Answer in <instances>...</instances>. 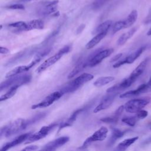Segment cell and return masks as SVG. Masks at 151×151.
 <instances>
[{"label":"cell","mask_w":151,"mask_h":151,"mask_svg":"<svg viewBox=\"0 0 151 151\" xmlns=\"http://www.w3.org/2000/svg\"><path fill=\"white\" fill-rule=\"evenodd\" d=\"M26 127V120L21 118L17 119L1 127L0 136L1 137L3 136L5 137H8L19 132H21Z\"/></svg>","instance_id":"obj_1"},{"label":"cell","mask_w":151,"mask_h":151,"mask_svg":"<svg viewBox=\"0 0 151 151\" xmlns=\"http://www.w3.org/2000/svg\"><path fill=\"white\" fill-rule=\"evenodd\" d=\"M94 76L93 74L89 73H84L76 78L74 80L71 81L64 87H63L60 90V91L63 94L65 93H72L77 90L83 84L92 80Z\"/></svg>","instance_id":"obj_2"},{"label":"cell","mask_w":151,"mask_h":151,"mask_svg":"<svg viewBox=\"0 0 151 151\" xmlns=\"http://www.w3.org/2000/svg\"><path fill=\"white\" fill-rule=\"evenodd\" d=\"M31 80V74H24L20 76L18 74L16 76H14L9 77L8 80H5L1 83L0 86V90L1 91H2L3 90H5L6 88H8L9 87L10 88L14 86H21L29 83Z\"/></svg>","instance_id":"obj_3"},{"label":"cell","mask_w":151,"mask_h":151,"mask_svg":"<svg viewBox=\"0 0 151 151\" xmlns=\"http://www.w3.org/2000/svg\"><path fill=\"white\" fill-rule=\"evenodd\" d=\"M150 102V97H145L140 99H132L124 105L126 111L130 113H136L145 108Z\"/></svg>","instance_id":"obj_4"},{"label":"cell","mask_w":151,"mask_h":151,"mask_svg":"<svg viewBox=\"0 0 151 151\" xmlns=\"http://www.w3.org/2000/svg\"><path fill=\"white\" fill-rule=\"evenodd\" d=\"M57 126V123H52L48 126H44L41 128V129L34 133H32L28 138L26 140L25 143H29L35 141L39 140L44 137H45L48 133L52 130L54 128H55Z\"/></svg>","instance_id":"obj_5"},{"label":"cell","mask_w":151,"mask_h":151,"mask_svg":"<svg viewBox=\"0 0 151 151\" xmlns=\"http://www.w3.org/2000/svg\"><path fill=\"white\" fill-rule=\"evenodd\" d=\"M108 129L107 127L102 126L99 129L96 130L92 135L89 136L84 142L81 147H86L90 145L91 143L96 141L104 140L107 135Z\"/></svg>","instance_id":"obj_6"},{"label":"cell","mask_w":151,"mask_h":151,"mask_svg":"<svg viewBox=\"0 0 151 151\" xmlns=\"http://www.w3.org/2000/svg\"><path fill=\"white\" fill-rule=\"evenodd\" d=\"M63 95V94L60 90L54 91L49 94L48 96H47L44 100H42L40 103L32 105L31 106V109H35L38 108H43L48 107L51 105L54 101L58 100Z\"/></svg>","instance_id":"obj_7"},{"label":"cell","mask_w":151,"mask_h":151,"mask_svg":"<svg viewBox=\"0 0 151 151\" xmlns=\"http://www.w3.org/2000/svg\"><path fill=\"white\" fill-rule=\"evenodd\" d=\"M146 48V45L142 46V47H139L136 51H134V52L131 53L130 55H129L127 57H126L123 60H120V61L116 62L115 64H114L113 65V67L116 68L120 67V66H122L124 64H126L133 63L143 53V52L145 50Z\"/></svg>","instance_id":"obj_8"},{"label":"cell","mask_w":151,"mask_h":151,"mask_svg":"<svg viewBox=\"0 0 151 151\" xmlns=\"http://www.w3.org/2000/svg\"><path fill=\"white\" fill-rule=\"evenodd\" d=\"M113 51L114 50L113 48H108L99 51L90 59L88 63V66L93 67L99 64L103 60L110 56L113 53Z\"/></svg>","instance_id":"obj_9"},{"label":"cell","mask_w":151,"mask_h":151,"mask_svg":"<svg viewBox=\"0 0 151 151\" xmlns=\"http://www.w3.org/2000/svg\"><path fill=\"white\" fill-rule=\"evenodd\" d=\"M109 94H107V96L104 97L101 100L100 103L95 107V109L93 110L94 113H96L100 111H101L103 110H105L109 108L113 103L118 93L116 92V93H111Z\"/></svg>","instance_id":"obj_10"},{"label":"cell","mask_w":151,"mask_h":151,"mask_svg":"<svg viewBox=\"0 0 151 151\" xmlns=\"http://www.w3.org/2000/svg\"><path fill=\"white\" fill-rule=\"evenodd\" d=\"M64 55L63 53H62L60 50L57 52V53H56L55 54H54V55H52V57L48 58V59H47L46 60H45L36 70L37 72L38 73H40L41 72H42L43 71H44L45 69H47V68L50 67V66L52 65L53 64H54L55 63H57L61 57L62 56Z\"/></svg>","instance_id":"obj_11"},{"label":"cell","mask_w":151,"mask_h":151,"mask_svg":"<svg viewBox=\"0 0 151 151\" xmlns=\"http://www.w3.org/2000/svg\"><path fill=\"white\" fill-rule=\"evenodd\" d=\"M135 81L133 80L130 77L123 80L121 82L114 85L113 86L109 88L106 93H116L119 92V91L123 90L125 88L129 87Z\"/></svg>","instance_id":"obj_12"},{"label":"cell","mask_w":151,"mask_h":151,"mask_svg":"<svg viewBox=\"0 0 151 151\" xmlns=\"http://www.w3.org/2000/svg\"><path fill=\"white\" fill-rule=\"evenodd\" d=\"M69 140V137L62 136L47 143L42 148L43 150H54L62 146Z\"/></svg>","instance_id":"obj_13"},{"label":"cell","mask_w":151,"mask_h":151,"mask_svg":"<svg viewBox=\"0 0 151 151\" xmlns=\"http://www.w3.org/2000/svg\"><path fill=\"white\" fill-rule=\"evenodd\" d=\"M32 134L31 132H29V133H26L24 134H22L17 137H15L14 139H13L12 140H11L9 142L6 143L1 149V150L2 151H6L7 150H8L9 149L14 147L21 143H22L24 141H26V140L28 138V137Z\"/></svg>","instance_id":"obj_14"},{"label":"cell","mask_w":151,"mask_h":151,"mask_svg":"<svg viewBox=\"0 0 151 151\" xmlns=\"http://www.w3.org/2000/svg\"><path fill=\"white\" fill-rule=\"evenodd\" d=\"M58 2V1L57 0L47 3L44 7H42V8L40 10V14L41 15H48L54 13L57 10Z\"/></svg>","instance_id":"obj_15"},{"label":"cell","mask_w":151,"mask_h":151,"mask_svg":"<svg viewBox=\"0 0 151 151\" xmlns=\"http://www.w3.org/2000/svg\"><path fill=\"white\" fill-rule=\"evenodd\" d=\"M149 58H146L143 61H142L137 66V67L132 72V73L130 74L129 77L132 78L134 81L136 80V79L142 74V73L145 70V68L146 67V65L148 63Z\"/></svg>","instance_id":"obj_16"},{"label":"cell","mask_w":151,"mask_h":151,"mask_svg":"<svg viewBox=\"0 0 151 151\" xmlns=\"http://www.w3.org/2000/svg\"><path fill=\"white\" fill-rule=\"evenodd\" d=\"M44 27V22L41 19H33L26 22L25 31H30L32 29H41Z\"/></svg>","instance_id":"obj_17"},{"label":"cell","mask_w":151,"mask_h":151,"mask_svg":"<svg viewBox=\"0 0 151 151\" xmlns=\"http://www.w3.org/2000/svg\"><path fill=\"white\" fill-rule=\"evenodd\" d=\"M83 111V109H78L77 110H76L75 111H74L71 115L70 116V117L67 119V121H65V122H63L62 123H61L60 126H59V129L58 131H60L61 129L68 127V126H70L72 125V124L73 123V122L76 120L78 115Z\"/></svg>","instance_id":"obj_18"},{"label":"cell","mask_w":151,"mask_h":151,"mask_svg":"<svg viewBox=\"0 0 151 151\" xmlns=\"http://www.w3.org/2000/svg\"><path fill=\"white\" fill-rule=\"evenodd\" d=\"M136 31H137V28L134 27V28H132V29H130L127 32L121 35V36L119 38V39L117 41V44L119 45H122L124 44L129 39H130L132 37H133V35L135 34Z\"/></svg>","instance_id":"obj_19"},{"label":"cell","mask_w":151,"mask_h":151,"mask_svg":"<svg viewBox=\"0 0 151 151\" xmlns=\"http://www.w3.org/2000/svg\"><path fill=\"white\" fill-rule=\"evenodd\" d=\"M107 32H101L96 34L86 45V48L87 49H91L95 47L99 42L101 41L106 35Z\"/></svg>","instance_id":"obj_20"},{"label":"cell","mask_w":151,"mask_h":151,"mask_svg":"<svg viewBox=\"0 0 151 151\" xmlns=\"http://www.w3.org/2000/svg\"><path fill=\"white\" fill-rule=\"evenodd\" d=\"M138 139H139L138 136H135V137H133L131 138L126 139L118 144L116 149L119 150H125L130 145L133 144Z\"/></svg>","instance_id":"obj_21"},{"label":"cell","mask_w":151,"mask_h":151,"mask_svg":"<svg viewBox=\"0 0 151 151\" xmlns=\"http://www.w3.org/2000/svg\"><path fill=\"white\" fill-rule=\"evenodd\" d=\"M112 24L113 22L111 20H107L102 22L95 28V29L93 32V34H97L101 32H107Z\"/></svg>","instance_id":"obj_22"},{"label":"cell","mask_w":151,"mask_h":151,"mask_svg":"<svg viewBox=\"0 0 151 151\" xmlns=\"http://www.w3.org/2000/svg\"><path fill=\"white\" fill-rule=\"evenodd\" d=\"M138 17L137 11L136 9H134L130 12L128 15L127 18L124 20L125 28L131 27L133 24L136 21Z\"/></svg>","instance_id":"obj_23"},{"label":"cell","mask_w":151,"mask_h":151,"mask_svg":"<svg viewBox=\"0 0 151 151\" xmlns=\"http://www.w3.org/2000/svg\"><path fill=\"white\" fill-rule=\"evenodd\" d=\"M111 134L109 142V145H113L117 139L123 137V136L125 133L124 132L114 127H111Z\"/></svg>","instance_id":"obj_24"},{"label":"cell","mask_w":151,"mask_h":151,"mask_svg":"<svg viewBox=\"0 0 151 151\" xmlns=\"http://www.w3.org/2000/svg\"><path fill=\"white\" fill-rule=\"evenodd\" d=\"M114 80V77L111 76H107V77H101L98 78L93 83L94 86L96 87H100L104 86Z\"/></svg>","instance_id":"obj_25"},{"label":"cell","mask_w":151,"mask_h":151,"mask_svg":"<svg viewBox=\"0 0 151 151\" xmlns=\"http://www.w3.org/2000/svg\"><path fill=\"white\" fill-rule=\"evenodd\" d=\"M19 86H14L9 88V89L4 94H2L0 97V101H2L4 100H7L8 99L11 98L12 96L15 95V94L17 92V90L18 88L19 87Z\"/></svg>","instance_id":"obj_26"},{"label":"cell","mask_w":151,"mask_h":151,"mask_svg":"<svg viewBox=\"0 0 151 151\" xmlns=\"http://www.w3.org/2000/svg\"><path fill=\"white\" fill-rule=\"evenodd\" d=\"M138 120L139 119L137 117V116H128V117H123L122 119V121L123 123H125L126 124L130 127H133L135 126Z\"/></svg>","instance_id":"obj_27"},{"label":"cell","mask_w":151,"mask_h":151,"mask_svg":"<svg viewBox=\"0 0 151 151\" xmlns=\"http://www.w3.org/2000/svg\"><path fill=\"white\" fill-rule=\"evenodd\" d=\"M25 25H26V22L24 21H18V22H13L8 24V27L12 28H15L17 31H25Z\"/></svg>","instance_id":"obj_28"},{"label":"cell","mask_w":151,"mask_h":151,"mask_svg":"<svg viewBox=\"0 0 151 151\" xmlns=\"http://www.w3.org/2000/svg\"><path fill=\"white\" fill-rule=\"evenodd\" d=\"M140 93V90L139 89V88L137 87L136 89L135 90H130L128 91L127 92H125L122 94L120 95V97L122 98V99H124V98H130V97H134L136 96L139 95Z\"/></svg>","instance_id":"obj_29"},{"label":"cell","mask_w":151,"mask_h":151,"mask_svg":"<svg viewBox=\"0 0 151 151\" xmlns=\"http://www.w3.org/2000/svg\"><path fill=\"white\" fill-rule=\"evenodd\" d=\"M123 28H125L124 20H121V21H117L113 25V29H112V34H114L116 33L117 32L119 31L120 30H121Z\"/></svg>","instance_id":"obj_30"},{"label":"cell","mask_w":151,"mask_h":151,"mask_svg":"<svg viewBox=\"0 0 151 151\" xmlns=\"http://www.w3.org/2000/svg\"><path fill=\"white\" fill-rule=\"evenodd\" d=\"M120 117L115 115L114 114V115L111 116H110V117H103V118H101L100 119V121L102 122H104V123H116L118 122L119 120V119Z\"/></svg>","instance_id":"obj_31"},{"label":"cell","mask_w":151,"mask_h":151,"mask_svg":"<svg viewBox=\"0 0 151 151\" xmlns=\"http://www.w3.org/2000/svg\"><path fill=\"white\" fill-rule=\"evenodd\" d=\"M45 116V114L44 113H40L36 116H35L34 117H33L32 118H31L30 119H29L28 120L26 121V126L27 127L30 124H32L33 123H34L35 122L38 121L39 120H40L41 119L43 118Z\"/></svg>","instance_id":"obj_32"},{"label":"cell","mask_w":151,"mask_h":151,"mask_svg":"<svg viewBox=\"0 0 151 151\" xmlns=\"http://www.w3.org/2000/svg\"><path fill=\"white\" fill-rule=\"evenodd\" d=\"M148 115V112L147 111L145 110H140V111H139L138 112L136 113V116H137V117L138 118L139 120L140 119H143L145 118H146Z\"/></svg>","instance_id":"obj_33"},{"label":"cell","mask_w":151,"mask_h":151,"mask_svg":"<svg viewBox=\"0 0 151 151\" xmlns=\"http://www.w3.org/2000/svg\"><path fill=\"white\" fill-rule=\"evenodd\" d=\"M151 92V77L149 78V81L145 84V87L143 90V93H147Z\"/></svg>","instance_id":"obj_34"},{"label":"cell","mask_w":151,"mask_h":151,"mask_svg":"<svg viewBox=\"0 0 151 151\" xmlns=\"http://www.w3.org/2000/svg\"><path fill=\"white\" fill-rule=\"evenodd\" d=\"M8 9H21L23 10L25 9L24 6L21 4H12L11 5L8 6L6 7Z\"/></svg>","instance_id":"obj_35"},{"label":"cell","mask_w":151,"mask_h":151,"mask_svg":"<svg viewBox=\"0 0 151 151\" xmlns=\"http://www.w3.org/2000/svg\"><path fill=\"white\" fill-rule=\"evenodd\" d=\"M106 1L107 0H96L93 3L94 8H100V6L103 5Z\"/></svg>","instance_id":"obj_36"},{"label":"cell","mask_w":151,"mask_h":151,"mask_svg":"<svg viewBox=\"0 0 151 151\" xmlns=\"http://www.w3.org/2000/svg\"><path fill=\"white\" fill-rule=\"evenodd\" d=\"M144 24H149L151 23V8L149 11V12L146 16V17L145 18V19H144L143 21Z\"/></svg>","instance_id":"obj_37"},{"label":"cell","mask_w":151,"mask_h":151,"mask_svg":"<svg viewBox=\"0 0 151 151\" xmlns=\"http://www.w3.org/2000/svg\"><path fill=\"white\" fill-rule=\"evenodd\" d=\"M124 110V106H120L114 112V114L117 116H120L122 112L123 111V110Z\"/></svg>","instance_id":"obj_38"},{"label":"cell","mask_w":151,"mask_h":151,"mask_svg":"<svg viewBox=\"0 0 151 151\" xmlns=\"http://www.w3.org/2000/svg\"><path fill=\"white\" fill-rule=\"evenodd\" d=\"M38 149V146L36 145H30V146H28L27 147H25V148L22 149V150H37Z\"/></svg>","instance_id":"obj_39"},{"label":"cell","mask_w":151,"mask_h":151,"mask_svg":"<svg viewBox=\"0 0 151 151\" xmlns=\"http://www.w3.org/2000/svg\"><path fill=\"white\" fill-rule=\"evenodd\" d=\"M122 56V53H119V54H116V55H114V56L110 60V62H114V61H118V60L120 59Z\"/></svg>","instance_id":"obj_40"},{"label":"cell","mask_w":151,"mask_h":151,"mask_svg":"<svg viewBox=\"0 0 151 151\" xmlns=\"http://www.w3.org/2000/svg\"><path fill=\"white\" fill-rule=\"evenodd\" d=\"M9 52V50L6 48V47H0V52L1 54H7Z\"/></svg>","instance_id":"obj_41"},{"label":"cell","mask_w":151,"mask_h":151,"mask_svg":"<svg viewBox=\"0 0 151 151\" xmlns=\"http://www.w3.org/2000/svg\"><path fill=\"white\" fill-rule=\"evenodd\" d=\"M85 28V25L84 24H81L80 25L78 28L77 29V34H80L82 32V31L84 29V28Z\"/></svg>","instance_id":"obj_42"},{"label":"cell","mask_w":151,"mask_h":151,"mask_svg":"<svg viewBox=\"0 0 151 151\" xmlns=\"http://www.w3.org/2000/svg\"><path fill=\"white\" fill-rule=\"evenodd\" d=\"M147 35L149 36H151V28L149 29V31L147 32Z\"/></svg>","instance_id":"obj_43"},{"label":"cell","mask_w":151,"mask_h":151,"mask_svg":"<svg viewBox=\"0 0 151 151\" xmlns=\"http://www.w3.org/2000/svg\"><path fill=\"white\" fill-rule=\"evenodd\" d=\"M150 142H151V137H149V138H148V139L146 140V142H145V143H150Z\"/></svg>","instance_id":"obj_44"},{"label":"cell","mask_w":151,"mask_h":151,"mask_svg":"<svg viewBox=\"0 0 151 151\" xmlns=\"http://www.w3.org/2000/svg\"><path fill=\"white\" fill-rule=\"evenodd\" d=\"M22 1H34V0H22Z\"/></svg>","instance_id":"obj_45"}]
</instances>
